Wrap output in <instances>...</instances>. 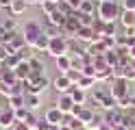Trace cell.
I'll use <instances>...</instances> for the list:
<instances>
[{"instance_id": "f546056e", "label": "cell", "mask_w": 135, "mask_h": 130, "mask_svg": "<svg viewBox=\"0 0 135 130\" xmlns=\"http://www.w3.org/2000/svg\"><path fill=\"white\" fill-rule=\"evenodd\" d=\"M76 13H79V11H76ZM79 22H81V26H94L96 15H85V13H79Z\"/></svg>"}, {"instance_id": "30bf717a", "label": "cell", "mask_w": 135, "mask_h": 130, "mask_svg": "<svg viewBox=\"0 0 135 130\" xmlns=\"http://www.w3.org/2000/svg\"><path fill=\"white\" fill-rule=\"evenodd\" d=\"M55 106L63 113V115H70L72 108H74V100H72V95L70 93H63V95H59L57 102H55Z\"/></svg>"}, {"instance_id": "d4e9b609", "label": "cell", "mask_w": 135, "mask_h": 130, "mask_svg": "<svg viewBox=\"0 0 135 130\" xmlns=\"http://www.w3.org/2000/svg\"><path fill=\"white\" fill-rule=\"evenodd\" d=\"M24 95L26 93H20V95H11V98H7V104H9V108H22L24 106Z\"/></svg>"}, {"instance_id": "1f68e13d", "label": "cell", "mask_w": 135, "mask_h": 130, "mask_svg": "<svg viewBox=\"0 0 135 130\" xmlns=\"http://www.w3.org/2000/svg\"><path fill=\"white\" fill-rule=\"evenodd\" d=\"M37 119H39V117H37V115H35V113H33V111H31V113H28V115H26V119H24V124H26V126H28L31 130H35V126H37Z\"/></svg>"}, {"instance_id": "52a82bcc", "label": "cell", "mask_w": 135, "mask_h": 130, "mask_svg": "<svg viewBox=\"0 0 135 130\" xmlns=\"http://www.w3.org/2000/svg\"><path fill=\"white\" fill-rule=\"evenodd\" d=\"M103 117H105V124H109V126L118 128V126H122V119H124V111H120V108L103 111Z\"/></svg>"}, {"instance_id": "4fadbf2b", "label": "cell", "mask_w": 135, "mask_h": 130, "mask_svg": "<svg viewBox=\"0 0 135 130\" xmlns=\"http://www.w3.org/2000/svg\"><path fill=\"white\" fill-rule=\"evenodd\" d=\"M65 20H68V15H63V13L57 9L55 13L46 15V20H44V22H46V26H59V28H63V26H65Z\"/></svg>"}, {"instance_id": "74e56055", "label": "cell", "mask_w": 135, "mask_h": 130, "mask_svg": "<svg viewBox=\"0 0 135 130\" xmlns=\"http://www.w3.org/2000/svg\"><path fill=\"white\" fill-rule=\"evenodd\" d=\"M70 128H72V130H87V126H83L81 121L74 119V117H72V121H70Z\"/></svg>"}, {"instance_id": "ab89813d", "label": "cell", "mask_w": 135, "mask_h": 130, "mask_svg": "<svg viewBox=\"0 0 135 130\" xmlns=\"http://www.w3.org/2000/svg\"><path fill=\"white\" fill-rule=\"evenodd\" d=\"M65 2L70 4V7L74 9V11H79V7H81V0H65Z\"/></svg>"}, {"instance_id": "b9f144b4", "label": "cell", "mask_w": 135, "mask_h": 130, "mask_svg": "<svg viewBox=\"0 0 135 130\" xmlns=\"http://www.w3.org/2000/svg\"><path fill=\"white\" fill-rule=\"evenodd\" d=\"M96 130H113V126H109V124H105V121H103V124H100Z\"/></svg>"}, {"instance_id": "816d5d0a", "label": "cell", "mask_w": 135, "mask_h": 130, "mask_svg": "<svg viewBox=\"0 0 135 130\" xmlns=\"http://www.w3.org/2000/svg\"><path fill=\"white\" fill-rule=\"evenodd\" d=\"M0 111H2V106H0Z\"/></svg>"}, {"instance_id": "9a60e30c", "label": "cell", "mask_w": 135, "mask_h": 130, "mask_svg": "<svg viewBox=\"0 0 135 130\" xmlns=\"http://www.w3.org/2000/svg\"><path fill=\"white\" fill-rule=\"evenodd\" d=\"M28 7H31V4H28V0H11V4H9V13H11L13 17L24 15Z\"/></svg>"}, {"instance_id": "7a4b0ae2", "label": "cell", "mask_w": 135, "mask_h": 130, "mask_svg": "<svg viewBox=\"0 0 135 130\" xmlns=\"http://www.w3.org/2000/svg\"><path fill=\"white\" fill-rule=\"evenodd\" d=\"M24 87H26V93H46L50 87H52V80L46 76V74H41V76H31L28 80H24Z\"/></svg>"}, {"instance_id": "8fae6325", "label": "cell", "mask_w": 135, "mask_h": 130, "mask_svg": "<svg viewBox=\"0 0 135 130\" xmlns=\"http://www.w3.org/2000/svg\"><path fill=\"white\" fill-rule=\"evenodd\" d=\"M15 124V115H13V108L9 106H4L2 111H0V128H4V130H11Z\"/></svg>"}, {"instance_id": "8992f818", "label": "cell", "mask_w": 135, "mask_h": 130, "mask_svg": "<svg viewBox=\"0 0 135 130\" xmlns=\"http://www.w3.org/2000/svg\"><path fill=\"white\" fill-rule=\"evenodd\" d=\"M72 82H70V78H68L65 74H59L57 78H52V87H50V89H55L59 95H63V93H70L72 91Z\"/></svg>"}, {"instance_id": "cb8c5ba5", "label": "cell", "mask_w": 135, "mask_h": 130, "mask_svg": "<svg viewBox=\"0 0 135 130\" xmlns=\"http://www.w3.org/2000/svg\"><path fill=\"white\" fill-rule=\"evenodd\" d=\"M96 2L94 0H83L81 7H79V13H85V15H96Z\"/></svg>"}, {"instance_id": "60d3db41", "label": "cell", "mask_w": 135, "mask_h": 130, "mask_svg": "<svg viewBox=\"0 0 135 130\" xmlns=\"http://www.w3.org/2000/svg\"><path fill=\"white\" fill-rule=\"evenodd\" d=\"M129 111L135 113V93H131V100H129Z\"/></svg>"}, {"instance_id": "f35d334b", "label": "cell", "mask_w": 135, "mask_h": 130, "mask_svg": "<svg viewBox=\"0 0 135 130\" xmlns=\"http://www.w3.org/2000/svg\"><path fill=\"white\" fill-rule=\"evenodd\" d=\"M11 130H31L26 124H24V121H15V124H13V128Z\"/></svg>"}, {"instance_id": "c3c4849f", "label": "cell", "mask_w": 135, "mask_h": 130, "mask_svg": "<svg viewBox=\"0 0 135 130\" xmlns=\"http://www.w3.org/2000/svg\"><path fill=\"white\" fill-rule=\"evenodd\" d=\"M94 2H96V4H100V2H105V0H94Z\"/></svg>"}, {"instance_id": "44dd1931", "label": "cell", "mask_w": 135, "mask_h": 130, "mask_svg": "<svg viewBox=\"0 0 135 130\" xmlns=\"http://www.w3.org/2000/svg\"><path fill=\"white\" fill-rule=\"evenodd\" d=\"M118 22L122 24V28H135V13L133 11H122Z\"/></svg>"}, {"instance_id": "4316f807", "label": "cell", "mask_w": 135, "mask_h": 130, "mask_svg": "<svg viewBox=\"0 0 135 130\" xmlns=\"http://www.w3.org/2000/svg\"><path fill=\"white\" fill-rule=\"evenodd\" d=\"M0 26H2L7 33H15V30H18V22H15V17H4Z\"/></svg>"}, {"instance_id": "d6a6232c", "label": "cell", "mask_w": 135, "mask_h": 130, "mask_svg": "<svg viewBox=\"0 0 135 130\" xmlns=\"http://www.w3.org/2000/svg\"><path fill=\"white\" fill-rule=\"evenodd\" d=\"M28 113H31V111H28L26 106H22V108H15V111H13V115H15V121H24Z\"/></svg>"}, {"instance_id": "277c9868", "label": "cell", "mask_w": 135, "mask_h": 130, "mask_svg": "<svg viewBox=\"0 0 135 130\" xmlns=\"http://www.w3.org/2000/svg\"><path fill=\"white\" fill-rule=\"evenodd\" d=\"M46 54H50L52 59H59V56L68 54V37H65V35H59V37H50V43H48Z\"/></svg>"}, {"instance_id": "11a10c76", "label": "cell", "mask_w": 135, "mask_h": 130, "mask_svg": "<svg viewBox=\"0 0 135 130\" xmlns=\"http://www.w3.org/2000/svg\"><path fill=\"white\" fill-rule=\"evenodd\" d=\"M81 2H83V0H81Z\"/></svg>"}, {"instance_id": "e0dca14e", "label": "cell", "mask_w": 135, "mask_h": 130, "mask_svg": "<svg viewBox=\"0 0 135 130\" xmlns=\"http://www.w3.org/2000/svg\"><path fill=\"white\" fill-rule=\"evenodd\" d=\"M13 72H15V76H18V80H20V82L28 80V78H31V65H28V61H20L18 67H15Z\"/></svg>"}, {"instance_id": "680465c9", "label": "cell", "mask_w": 135, "mask_h": 130, "mask_svg": "<svg viewBox=\"0 0 135 130\" xmlns=\"http://www.w3.org/2000/svg\"><path fill=\"white\" fill-rule=\"evenodd\" d=\"M133 13H135V11H133Z\"/></svg>"}, {"instance_id": "5bb4252c", "label": "cell", "mask_w": 135, "mask_h": 130, "mask_svg": "<svg viewBox=\"0 0 135 130\" xmlns=\"http://www.w3.org/2000/svg\"><path fill=\"white\" fill-rule=\"evenodd\" d=\"M44 117L50 121V126H61V121H63V113L59 111L57 106H50V108H46Z\"/></svg>"}, {"instance_id": "484cf974", "label": "cell", "mask_w": 135, "mask_h": 130, "mask_svg": "<svg viewBox=\"0 0 135 130\" xmlns=\"http://www.w3.org/2000/svg\"><path fill=\"white\" fill-rule=\"evenodd\" d=\"M20 61H22V59H20V54H18V52H11V54L7 56V61H4L2 65H4L7 69H15V67H18V63H20Z\"/></svg>"}, {"instance_id": "db71d44e", "label": "cell", "mask_w": 135, "mask_h": 130, "mask_svg": "<svg viewBox=\"0 0 135 130\" xmlns=\"http://www.w3.org/2000/svg\"><path fill=\"white\" fill-rule=\"evenodd\" d=\"M0 130H4V128H0Z\"/></svg>"}, {"instance_id": "e575fe53", "label": "cell", "mask_w": 135, "mask_h": 130, "mask_svg": "<svg viewBox=\"0 0 135 130\" xmlns=\"http://www.w3.org/2000/svg\"><path fill=\"white\" fill-rule=\"evenodd\" d=\"M52 126H50V121L46 119V117H39L37 119V126H35V130H50Z\"/></svg>"}, {"instance_id": "ba28073f", "label": "cell", "mask_w": 135, "mask_h": 130, "mask_svg": "<svg viewBox=\"0 0 135 130\" xmlns=\"http://www.w3.org/2000/svg\"><path fill=\"white\" fill-rule=\"evenodd\" d=\"M79 28H81V22H79V13L74 11L72 15H68V20H65V26H63V35H65V37H74Z\"/></svg>"}, {"instance_id": "2e32d148", "label": "cell", "mask_w": 135, "mask_h": 130, "mask_svg": "<svg viewBox=\"0 0 135 130\" xmlns=\"http://www.w3.org/2000/svg\"><path fill=\"white\" fill-rule=\"evenodd\" d=\"M55 67H57L59 74H68V72L72 69V56H70V54H63V56L55 59Z\"/></svg>"}, {"instance_id": "5b68a950", "label": "cell", "mask_w": 135, "mask_h": 130, "mask_svg": "<svg viewBox=\"0 0 135 130\" xmlns=\"http://www.w3.org/2000/svg\"><path fill=\"white\" fill-rule=\"evenodd\" d=\"M41 33H44V26L39 22H26V26L22 28V35H24V39H26L28 46H33V43L37 41V37Z\"/></svg>"}, {"instance_id": "bcb514c9", "label": "cell", "mask_w": 135, "mask_h": 130, "mask_svg": "<svg viewBox=\"0 0 135 130\" xmlns=\"http://www.w3.org/2000/svg\"><path fill=\"white\" fill-rule=\"evenodd\" d=\"M113 130H126V128H124V126H118V128H113Z\"/></svg>"}, {"instance_id": "681fc988", "label": "cell", "mask_w": 135, "mask_h": 130, "mask_svg": "<svg viewBox=\"0 0 135 130\" xmlns=\"http://www.w3.org/2000/svg\"><path fill=\"white\" fill-rule=\"evenodd\" d=\"M50 130H59V126H52V128H50Z\"/></svg>"}, {"instance_id": "6da1fadb", "label": "cell", "mask_w": 135, "mask_h": 130, "mask_svg": "<svg viewBox=\"0 0 135 130\" xmlns=\"http://www.w3.org/2000/svg\"><path fill=\"white\" fill-rule=\"evenodd\" d=\"M122 15V7L120 0H105L96 7V17L103 22H118Z\"/></svg>"}, {"instance_id": "836d02e7", "label": "cell", "mask_w": 135, "mask_h": 130, "mask_svg": "<svg viewBox=\"0 0 135 130\" xmlns=\"http://www.w3.org/2000/svg\"><path fill=\"white\" fill-rule=\"evenodd\" d=\"M41 11H44V17H46V15L57 11V4L55 2H46V0H44V2H41Z\"/></svg>"}, {"instance_id": "f6af8a7d", "label": "cell", "mask_w": 135, "mask_h": 130, "mask_svg": "<svg viewBox=\"0 0 135 130\" xmlns=\"http://www.w3.org/2000/svg\"><path fill=\"white\" fill-rule=\"evenodd\" d=\"M46 2H55V4H59V2H61V0H46Z\"/></svg>"}, {"instance_id": "9c48e42d", "label": "cell", "mask_w": 135, "mask_h": 130, "mask_svg": "<svg viewBox=\"0 0 135 130\" xmlns=\"http://www.w3.org/2000/svg\"><path fill=\"white\" fill-rule=\"evenodd\" d=\"M24 46H28V43H26V39H24V35H22V33H18V30H15V33H11V35H9L7 48H9L11 52H20Z\"/></svg>"}, {"instance_id": "ffe728a7", "label": "cell", "mask_w": 135, "mask_h": 130, "mask_svg": "<svg viewBox=\"0 0 135 130\" xmlns=\"http://www.w3.org/2000/svg\"><path fill=\"white\" fill-rule=\"evenodd\" d=\"M98 85V80H96V76H81V80H79V89H83V91H91L94 87Z\"/></svg>"}, {"instance_id": "ee69618b", "label": "cell", "mask_w": 135, "mask_h": 130, "mask_svg": "<svg viewBox=\"0 0 135 130\" xmlns=\"http://www.w3.org/2000/svg\"><path fill=\"white\" fill-rule=\"evenodd\" d=\"M59 130H72L70 126H59Z\"/></svg>"}, {"instance_id": "d6986e66", "label": "cell", "mask_w": 135, "mask_h": 130, "mask_svg": "<svg viewBox=\"0 0 135 130\" xmlns=\"http://www.w3.org/2000/svg\"><path fill=\"white\" fill-rule=\"evenodd\" d=\"M28 65H31V76H41V74L46 72V65L41 63L39 56H33V59L28 61Z\"/></svg>"}, {"instance_id": "7402d4cb", "label": "cell", "mask_w": 135, "mask_h": 130, "mask_svg": "<svg viewBox=\"0 0 135 130\" xmlns=\"http://www.w3.org/2000/svg\"><path fill=\"white\" fill-rule=\"evenodd\" d=\"M70 95H72V100H74V104H87V91H83V89H79V87H72V91H70Z\"/></svg>"}, {"instance_id": "f907efd6", "label": "cell", "mask_w": 135, "mask_h": 130, "mask_svg": "<svg viewBox=\"0 0 135 130\" xmlns=\"http://www.w3.org/2000/svg\"><path fill=\"white\" fill-rule=\"evenodd\" d=\"M0 11H2V7H0Z\"/></svg>"}, {"instance_id": "f1b7e54d", "label": "cell", "mask_w": 135, "mask_h": 130, "mask_svg": "<svg viewBox=\"0 0 135 130\" xmlns=\"http://www.w3.org/2000/svg\"><path fill=\"white\" fill-rule=\"evenodd\" d=\"M122 78H124V80H129V82L135 80V69L131 67V63L129 65H122Z\"/></svg>"}, {"instance_id": "9f6ffc18", "label": "cell", "mask_w": 135, "mask_h": 130, "mask_svg": "<svg viewBox=\"0 0 135 130\" xmlns=\"http://www.w3.org/2000/svg\"><path fill=\"white\" fill-rule=\"evenodd\" d=\"M133 93H135V91H133Z\"/></svg>"}, {"instance_id": "6f0895ef", "label": "cell", "mask_w": 135, "mask_h": 130, "mask_svg": "<svg viewBox=\"0 0 135 130\" xmlns=\"http://www.w3.org/2000/svg\"><path fill=\"white\" fill-rule=\"evenodd\" d=\"M87 130H89V128H87Z\"/></svg>"}, {"instance_id": "7dc6e473", "label": "cell", "mask_w": 135, "mask_h": 130, "mask_svg": "<svg viewBox=\"0 0 135 130\" xmlns=\"http://www.w3.org/2000/svg\"><path fill=\"white\" fill-rule=\"evenodd\" d=\"M131 67H133V69H135V59H131Z\"/></svg>"}, {"instance_id": "f5cc1de1", "label": "cell", "mask_w": 135, "mask_h": 130, "mask_svg": "<svg viewBox=\"0 0 135 130\" xmlns=\"http://www.w3.org/2000/svg\"><path fill=\"white\" fill-rule=\"evenodd\" d=\"M0 67H2V63H0Z\"/></svg>"}, {"instance_id": "ac0fdd59", "label": "cell", "mask_w": 135, "mask_h": 130, "mask_svg": "<svg viewBox=\"0 0 135 130\" xmlns=\"http://www.w3.org/2000/svg\"><path fill=\"white\" fill-rule=\"evenodd\" d=\"M24 106L35 113V111L41 106V95H37V93H26V95H24Z\"/></svg>"}, {"instance_id": "4dcf8cb0", "label": "cell", "mask_w": 135, "mask_h": 130, "mask_svg": "<svg viewBox=\"0 0 135 130\" xmlns=\"http://www.w3.org/2000/svg\"><path fill=\"white\" fill-rule=\"evenodd\" d=\"M65 76H68V78H70V82H72L74 87H76V85H79V80H81V76H83V74H81V69H74V67H72V69H70V72H68Z\"/></svg>"}, {"instance_id": "d590c367", "label": "cell", "mask_w": 135, "mask_h": 130, "mask_svg": "<svg viewBox=\"0 0 135 130\" xmlns=\"http://www.w3.org/2000/svg\"><path fill=\"white\" fill-rule=\"evenodd\" d=\"M122 11H135V0H120Z\"/></svg>"}, {"instance_id": "7bdbcfd3", "label": "cell", "mask_w": 135, "mask_h": 130, "mask_svg": "<svg viewBox=\"0 0 135 130\" xmlns=\"http://www.w3.org/2000/svg\"><path fill=\"white\" fill-rule=\"evenodd\" d=\"M129 52H131V59H135V43H133V46L129 48Z\"/></svg>"}, {"instance_id": "603a6c76", "label": "cell", "mask_w": 135, "mask_h": 130, "mask_svg": "<svg viewBox=\"0 0 135 130\" xmlns=\"http://www.w3.org/2000/svg\"><path fill=\"white\" fill-rule=\"evenodd\" d=\"M48 43H50V37L46 33H41L39 37H37V41L33 43V48H35V52H46L48 50Z\"/></svg>"}, {"instance_id": "83f0119b", "label": "cell", "mask_w": 135, "mask_h": 130, "mask_svg": "<svg viewBox=\"0 0 135 130\" xmlns=\"http://www.w3.org/2000/svg\"><path fill=\"white\" fill-rule=\"evenodd\" d=\"M0 82H7V85H15V82H20L18 80V76H15L13 69H4V74H2V80Z\"/></svg>"}, {"instance_id": "8d00e7d4", "label": "cell", "mask_w": 135, "mask_h": 130, "mask_svg": "<svg viewBox=\"0 0 135 130\" xmlns=\"http://www.w3.org/2000/svg\"><path fill=\"white\" fill-rule=\"evenodd\" d=\"M9 54H11V50L7 48V43H0V63H4Z\"/></svg>"}, {"instance_id": "3957f363", "label": "cell", "mask_w": 135, "mask_h": 130, "mask_svg": "<svg viewBox=\"0 0 135 130\" xmlns=\"http://www.w3.org/2000/svg\"><path fill=\"white\" fill-rule=\"evenodd\" d=\"M107 82H109V91H111V95L115 98V102L131 95V82L129 80H124V78H113L111 76Z\"/></svg>"}, {"instance_id": "7c38bea8", "label": "cell", "mask_w": 135, "mask_h": 130, "mask_svg": "<svg viewBox=\"0 0 135 130\" xmlns=\"http://www.w3.org/2000/svg\"><path fill=\"white\" fill-rule=\"evenodd\" d=\"M74 37H76L81 43H91V41H96V35H94V28H91V26H81Z\"/></svg>"}]
</instances>
